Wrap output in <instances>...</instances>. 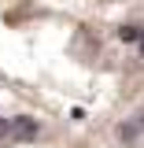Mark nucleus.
<instances>
[{
    "label": "nucleus",
    "instance_id": "3",
    "mask_svg": "<svg viewBox=\"0 0 144 148\" xmlns=\"http://www.w3.org/2000/svg\"><path fill=\"white\" fill-rule=\"evenodd\" d=\"M141 30H144V26H122L118 37H122V41H141Z\"/></svg>",
    "mask_w": 144,
    "mask_h": 148
},
{
    "label": "nucleus",
    "instance_id": "2",
    "mask_svg": "<svg viewBox=\"0 0 144 148\" xmlns=\"http://www.w3.org/2000/svg\"><path fill=\"white\" fill-rule=\"evenodd\" d=\"M137 133H141V130H137V122H133V119H129L126 126L118 130V137H122V141H126V145H133V141H137Z\"/></svg>",
    "mask_w": 144,
    "mask_h": 148
},
{
    "label": "nucleus",
    "instance_id": "5",
    "mask_svg": "<svg viewBox=\"0 0 144 148\" xmlns=\"http://www.w3.org/2000/svg\"><path fill=\"white\" fill-rule=\"evenodd\" d=\"M137 45H141V56H144V30H141V41H137Z\"/></svg>",
    "mask_w": 144,
    "mask_h": 148
},
{
    "label": "nucleus",
    "instance_id": "1",
    "mask_svg": "<svg viewBox=\"0 0 144 148\" xmlns=\"http://www.w3.org/2000/svg\"><path fill=\"white\" fill-rule=\"evenodd\" d=\"M41 126H37V119H8V137H15V141H33Z\"/></svg>",
    "mask_w": 144,
    "mask_h": 148
},
{
    "label": "nucleus",
    "instance_id": "4",
    "mask_svg": "<svg viewBox=\"0 0 144 148\" xmlns=\"http://www.w3.org/2000/svg\"><path fill=\"white\" fill-rule=\"evenodd\" d=\"M133 122H137V130H144V111H141V115H133Z\"/></svg>",
    "mask_w": 144,
    "mask_h": 148
}]
</instances>
